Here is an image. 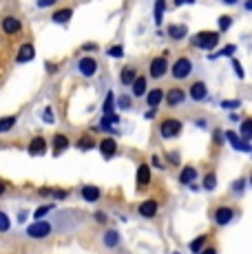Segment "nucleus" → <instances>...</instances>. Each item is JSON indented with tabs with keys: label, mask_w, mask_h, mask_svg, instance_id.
I'll list each match as a JSON object with an SVG mask.
<instances>
[{
	"label": "nucleus",
	"mask_w": 252,
	"mask_h": 254,
	"mask_svg": "<svg viewBox=\"0 0 252 254\" xmlns=\"http://www.w3.org/2000/svg\"><path fill=\"white\" fill-rule=\"evenodd\" d=\"M192 42H195L199 49H203V51H210V49H215L219 45V33L217 31H201L192 38Z\"/></svg>",
	"instance_id": "f257e3e1"
},
{
	"label": "nucleus",
	"mask_w": 252,
	"mask_h": 254,
	"mask_svg": "<svg viewBox=\"0 0 252 254\" xmlns=\"http://www.w3.org/2000/svg\"><path fill=\"white\" fill-rule=\"evenodd\" d=\"M190 73H192L190 58H177L175 64L171 66V75L175 77V80H186V77H190Z\"/></svg>",
	"instance_id": "f03ea898"
},
{
	"label": "nucleus",
	"mask_w": 252,
	"mask_h": 254,
	"mask_svg": "<svg viewBox=\"0 0 252 254\" xmlns=\"http://www.w3.org/2000/svg\"><path fill=\"white\" fill-rule=\"evenodd\" d=\"M159 133H162L164 139L177 137V135L182 133V122L175 120V117H166V120L162 122V126H159Z\"/></svg>",
	"instance_id": "7ed1b4c3"
},
{
	"label": "nucleus",
	"mask_w": 252,
	"mask_h": 254,
	"mask_svg": "<svg viewBox=\"0 0 252 254\" xmlns=\"http://www.w3.org/2000/svg\"><path fill=\"white\" fill-rule=\"evenodd\" d=\"M27 234L31 239H45L51 234V223L45 221V219H36V223L27 226Z\"/></svg>",
	"instance_id": "20e7f679"
},
{
	"label": "nucleus",
	"mask_w": 252,
	"mask_h": 254,
	"mask_svg": "<svg viewBox=\"0 0 252 254\" xmlns=\"http://www.w3.org/2000/svg\"><path fill=\"white\" fill-rule=\"evenodd\" d=\"M98 66L100 64L95 58H80V60L75 62V69L82 77H93L95 73H98Z\"/></svg>",
	"instance_id": "39448f33"
},
{
	"label": "nucleus",
	"mask_w": 252,
	"mask_h": 254,
	"mask_svg": "<svg viewBox=\"0 0 252 254\" xmlns=\"http://www.w3.org/2000/svg\"><path fill=\"white\" fill-rule=\"evenodd\" d=\"M226 139L230 141V146L235 150H241V153H250V141H246L241 135H237L235 130H228L226 133Z\"/></svg>",
	"instance_id": "423d86ee"
},
{
	"label": "nucleus",
	"mask_w": 252,
	"mask_h": 254,
	"mask_svg": "<svg viewBox=\"0 0 252 254\" xmlns=\"http://www.w3.org/2000/svg\"><path fill=\"white\" fill-rule=\"evenodd\" d=\"M151 77H155V80H159V77H164L166 75V71H168V60L166 58H155V60L151 62Z\"/></svg>",
	"instance_id": "0eeeda50"
},
{
	"label": "nucleus",
	"mask_w": 252,
	"mask_h": 254,
	"mask_svg": "<svg viewBox=\"0 0 252 254\" xmlns=\"http://www.w3.org/2000/svg\"><path fill=\"white\" fill-rule=\"evenodd\" d=\"M166 104L168 106H179V104H184L186 102V91L184 89H179V86H175V89H171V91H166Z\"/></svg>",
	"instance_id": "6e6552de"
},
{
	"label": "nucleus",
	"mask_w": 252,
	"mask_h": 254,
	"mask_svg": "<svg viewBox=\"0 0 252 254\" xmlns=\"http://www.w3.org/2000/svg\"><path fill=\"white\" fill-rule=\"evenodd\" d=\"M0 29H2L7 36H13V33H18L22 29V22L18 20V18H13V16H4L2 22H0Z\"/></svg>",
	"instance_id": "1a4fd4ad"
},
{
	"label": "nucleus",
	"mask_w": 252,
	"mask_h": 254,
	"mask_svg": "<svg viewBox=\"0 0 252 254\" xmlns=\"http://www.w3.org/2000/svg\"><path fill=\"white\" fill-rule=\"evenodd\" d=\"M190 97H192V102H203V100H206V97H208L206 82H203V80L192 82V84H190Z\"/></svg>",
	"instance_id": "9d476101"
},
{
	"label": "nucleus",
	"mask_w": 252,
	"mask_h": 254,
	"mask_svg": "<svg viewBox=\"0 0 252 254\" xmlns=\"http://www.w3.org/2000/svg\"><path fill=\"white\" fill-rule=\"evenodd\" d=\"M232 217H235V212H232L230 206H219L215 212V223L217 226H228L232 221Z\"/></svg>",
	"instance_id": "9b49d317"
},
{
	"label": "nucleus",
	"mask_w": 252,
	"mask_h": 254,
	"mask_svg": "<svg viewBox=\"0 0 252 254\" xmlns=\"http://www.w3.org/2000/svg\"><path fill=\"white\" fill-rule=\"evenodd\" d=\"M33 58H36V49H33V45H22L20 51H18V56H16V62L22 64V62H31Z\"/></svg>",
	"instance_id": "f8f14e48"
},
{
	"label": "nucleus",
	"mask_w": 252,
	"mask_h": 254,
	"mask_svg": "<svg viewBox=\"0 0 252 254\" xmlns=\"http://www.w3.org/2000/svg\"><path fill=\"white\" fill-rule=\"evenodd\" d=\"M166 33H168V38H171V40H184V38L188 36V27H186V24H171Z\"/></svg>",
	"instance_id": "ddd939ff"
},
{
	"label": "nucleus",
	"mask_w": 252,
	"mask_h": 254,
	"mask_svg": "<svg viewBox=\"0 0 252 254\" xmlns=\"http://www.w3.org/2000/svg\"><path fill=\"white\" fill-rule=\"evenodd\" d=\"M45 150H47L45 137H33V139H31V144H29V155L38 157V155H45Z\"/></svg>",
	"instance_id": "4468645a"
},
{
	"label": "nucleus",
	"mask_w": 252,
	"mask_h": 254,
	"mask_svg": "<svg viewBox=\"0 0 252 254\" xmlns=\"http://www.w3.org/2000/svg\"><path fill=\"white\" fill-rule=\"evenodd\" d=\"M144 95H146V102H148L151 109H157V106L164 102V91L162 89H151L148 93H144Z\"/></svg>",
	"instance_id": "2eb2a0df"
},
{
	"label": "nucleus",
	"mask_w": 252,
	"mask_h": 254,
	"mask_svg": "<svg viewBox=\"0 0 252 254\" xmlns=\"http://www.w3.org/2000/svg\"><path fill=\"white\" fill-rule=\"evenodd\" d=\"M102 243L104 248H118L120 246V232L118 230H106L102 234Z\"/></svg>",
	"instance_id": "dca6fc26"
},
{
	"label": "nucleus",
	"mask_w": 252,
	"mask_h": 254,
	"mask_svg": "<svg viewBox=\"0 0 252 254\" xmlns=\"http://www.w3.org/2000/svg\"><path fill=\"white\" fill-rule=\"evenodd\" d=\"M100 150L104 157H111V155H115V150H118V141H115L113 137H104L100 144Z\"/></svg>",
	"instance_id": "f3484780"
},
{
	"label": "nucleus",
	"mask_w": 252,
	"mask_h": 254,
	"mask_svg": "<svg viewBox=\"0 0 252 254\" xmlns=\"http://www.w3.org/2000/svg\"><path fill=\"white\" fill-rule=\"evenodd\" d=\"M139 214L146 219H151L157 214V201H153V199H148V201H144L142 206H139Z\"/></svg>",
	"instance_id": "a211bd4d"
},
{
	"label": "nucleus",
	"mask_w": 252,
	"mask_h": 254,
	"mask_svg": "<svg viewBox=\"0 0 252 254\" xmlns=\"http://www.w3.org/2000/svg\"><path fill=\"white\" fill-rule=\"evenodd\" d=\"M71 16H73V9H69V7H66V9H60V11H56V13H53V16H51V20L56 22V24H66V22L71 20Z\"/></svg>",
	"instance_id": "6ab92c4d"
},
{
	"label": "nucleus",
	"mask_w": 252,
	"mask_h": 254,
	"mask_svg": "<svg viewBox=\"0 0 252 254\" xmlns=\"http://www.w3.org/2000/svg\"><path fill=\"white\" fill-rule=\"evenodd\" d=\"M148 182H151V166L142 164L137 168V186H148Z\"/></svg>",
	"instance_id": "aec40b11"
},
{
	"label": "nucleus",
	"mask_w": 252,
	"mask_h": 254,
	"mask_svg": "<svg viewBox=\"0 0 252 254\" xmlns=\"http://www.w3.org/2000/svg\"><path fill=\"white\" fill-rule=\"evenodd\" d=\"M118 122H120V117L115 113H104V117H102V122H100V130L109 133V130L113 128V124H118Z\"/></svg>",
	"instance_id": "412c9836"
},
{
	"label": "nucleus",
	"mask_w": 252,
	"mask_h": 254,
	"mask_svg": "<svg viewBox=\"0 0 252 254\" xmlns=\"http://www.w3.org/2000/svg\"><path fill=\"white\" fill-rule=\"evenodd\" d=\"M66 148H69V137H66V135H56V137H53V153L60 155L62 150H66Z\"/></svg>",
	"instance_id": "4be33fe9"
},
{
	"label": "nucleus",
	"mask_w": 252,
	"mask_h": 254,
	"mask_svg": "<svg viewBox=\"0 0 252 254\" xmlns=\"http://www.w3.org/2000/svg\"><path fill=\"white\" fill-rule=\"evenodd\" d=\"M135 77H137V71H135L133 66H124L122 73H120V80H122L124 86H130V84H133Z\"/></svg>",
	"instance_id": "5701e85b"
},
{
	"label": "nucleus",
	"mask_w": 252,
	"mask_h": 254,
	"mask_svg": "<svg viewBox=\"0 0 252 254\" xmlns=\"http://www.w3.org/2000/svg\"><path fill=\"white\" fill-rule=\"evenodd\" d=\"M82 197H84V201L93 203L100 199V190L95 188V186H84V188H82Z\"/></svg>",
	"instance_id": "b1692460"
},
{
	"label": "nucleus",
	"mask_w": 252,
	"mask_h": 254,
	"mask_svg": "<svg viewBox=\"0 0 252 254\" xmlns=\"http://www.w3.org/2000/svg\"><path fill=\"white\" fill-rule=\"evenodd\" d=\"M197 179V170L192 168V166H186V168L182 170V175H179V182L182 184H192Z\"/></svg>",
	"instance_id": "393cba45"
},
{
	"label": "nucleus",
	"mask_w": 252,
	"mask_h": 254,
	"mask_svg": "<svg viewBox=\"0 0 252 254\" xmlns=\"http://www.w3.org/2000/svg\"><path fill=\"white\" fill-rule=\"evenodd\" d=\"M130 86H133V95L135 97H142L144 93H146V77H135Z\"/></svg>",
	"instance_id": "a878e982"
},
{
	"label": "nucleus",
	"mask_w": 252,
	"mask_h": 254,
	"mask_svg": "<svg viewBox=\"0 0 252 254\" xmlns=\"http://www.w3.org/2000/svg\"><path fill=\"white\" fill-rule=\"evenodd\" d=\"M164 13H166V0H157L155 2V24H162Z\"/></svg>",
	"instance_id": "bb28decb"
},
{
	"label": "nucleus",
	"mask_w": 252,
	"mask_h": 254,
	"mask_svg": "<svg viewBox=\"0 0 252 254\" xmlns=\"http://www.w3.org/2000/svg\"><path fill=\"white\" fill-rule=\"evenodd\" d=\"M13 124H16V117H13V115L0 117V133H7V130H11Z\"/></svg>",
	"instance_id": "cd10ccee"
},
{
	"label": "nucleus",
	"mask_w": 252,
	"mask_h": 254,
	"mask_svg": "<svg viewBox=\"0 0 252 254\" xmlns=\"http://www.w3.org/2000/svg\"><path fill=\"white\" fill-rule=\"evenodd\" d=\"M113 109H115V93L109 91L104 97V113H113Z\"/></svg>",
	"instance_id": "c85d7f7f"
},
{
	"label": "nucleus",
	"mask_w": 252,
	"mask_h": 254,
	"mask_svg": "<svg viewBox=\"0 0 252 254\" xmlns=\"http://www.w3.org/2000/svg\"><path fill=\"white\" fill-rule=\"evenodd\" d=\"M241 137H244L246 141H250V137H252V120L241 122Z\"/></svg>",
	"instance_id": "c756f323"
},
{
	"label": "nucleus",
	"mask_w": 252,
	"mask_h": 254,
	"mask_svg": "<svg viewBox=\"0 0 252 254\" xmlns=\"http://www.w3.org/2000/svg\"><path fill=\"white\" fill-rule=\"evenodd\" d=\"M217 188V175L215 173H208L203 177V190H215Z\"/></svg>",
	"instance_id": "7c9ffc66"
},
{
	"label": "nucleus",
	"mask_w": 252,
	"mask_h": 254,
	"mask_svg": "<svg viewBox=\"0 0 252 254\" xmlns=\"http://www.w3.org/2000/svg\"><path fill=\"white\" fill-rule=\"evenodd\" d=\"M203 243H206V234H201V237H197L195 241L190 243V252L192 254H199L203 250Z\"/></svg>",
	"instance_id": "2f4dec72"
},
{
	"label": "nucleus",
	"mask_w": 252,
	"mask_h": 254,
	"mask_svg": "<svg viewBox=\"0 0 252 254\" xmlns=\"http://www.w3.org/2000/svg\"><path fill=\"white\" fill-rule=\"evenodd\" d=\"M235 45H228L224 47L221 51H217V53H210V60H217V58H221V56H235Z\"/></svg>",
	"instance_id": "473e14b6"
},
{
	"label": "nucleus",
	"mask_w": 252,
	"mask_h": 254,
	"mask_svg": "<svg viewBox=\"0 0 252 254\" xmlns=\"http://www.w3.org/2000/svg\"><path fill=\"white\" fill-rule=\"evenodd\" d=\"M9 228H11V219L4 212H0V232H9Z\"/></svg>",
	"instance_id": "72a5a7b5"
},
{
	"label": "nucleus",
	"mask_w": 252,
	"mask_h": 254,
	"mask_svg": "<svg viewBox=\"0 0 252 254\" xmlns=\"http://www.w3.org/2000/svg\"><path fill=\"white\" fill-rule=\"evenodd\" d=\"M93 137H82L80 141H77V148H80V150H91V148H93Z\"/></svg>",
	"instance_id": "f704fd0d"
},
{
	"label": "nucleus",
	"mask_w": 252,
	"mask_h": 254,
	"mask_svg": "<svg viewBox=\"0 0 252 254\" xmlns=\"http://www.w3.org/2000/svg\"><path fill=\"white\" fill-rule=\"evenodd\" d=\"M221 106L228 109V111H237L241 106V100H224V102H221Z\"/></svg>",
	"instance_id": "c9c22d12"
},
{
	"label": "nucleus",
	"mask_w": 252,
	"mask_h": 254,
	"mask_svg": "<svg viewBox=\"0 0 252 254\" xmlns=\"http://www.w3.org/2000/svg\"><path fill=\"white\" fill-rule=\"evenodd\" d=\"M106 53H109L111 58H122L124 56V49L120 47V45H115V47H111V49H106Z\"/></svg>",
	"instance_id": "e433bc0d"
},
{
	"label": "nucleus",
	"mask_w": 252,
	"mask_h": 254,
	"mask_svg": "<svg viewBox=\"0 0 252 254\" xmlns=\"http://www.w3.org/2000/svg\"><path fill=\"white\" fill-rule=\"evenodd\" d=\"M230 24H232L230 16H221L219 18V31H228V29H230Z\"/></svg>",
	"instance_id": "4c0bfd02"
},
{
	"label": "nucleus",
	"mask_w": 252,
	"mask_h": 254,
	"mask_svg": "<svg viewBox=\"0 0 252 254\" xmlns=\"http://www.w3.org/2000/svg\"><path fill=\"white\" fill-rule=\"evenodd\" d=\"M244 188H246V179H237L232 184V192H237V194H244Z\"/></svg>",
	"instance_id": "58836bf2"
},
{
	"label": "nucleus",
	"mask_w": 252,
	"mask_h": 254,
	"mask_svg": "<svg viewBox=\"0 0 252 254\" xmlns=\"http://www.w3.org/2000/svg\"><path fill=\"white\" fill-rule=\"evenodd\" d=\"M232 69H235V73H237V77H239V80H244V69H241V64H239V60H237V58H232Z\"/></svg>",
	"instance_id": "ea45409f"
},
{
	"label": "nucleus",
	"mask_w": 252,
	"mask_h": 254,
	"mask_svg": "<svg viewBox=\"0 0 252 254\" xmlns=\"http://www.w3.org/2000/svg\"><path fill=\"white\" fill-rule=\"evenodd\" d=\"M51 208H53V206H40V208L36 210V212H33V217H36V219H42V217H45L47 212H49Z\"/></svg>",
	"instance_id": "a19ab883"
},
{
	"label": "nucleus",
	"mask_w": 252,
	"mask_h": 254,
	"mask_svg": "<svg viewBox=\"0 0 252 254\" xmlns=\"http://www.w3.org/2000/svg\"><path fill=\"white\" fill-rule=\"evenodd\" d=\"M115 100H118V97H115ZM118 104H120V109H130V100H128V97H126V95L120 97V100H118Z\"/></svg>",
	"instance_id": "79ce46f5"
},
{
	"label": "nucleus",
	"mask_w": 252,
	"mask_h": 254,
	"mask_svg": "<svg viewBox=\"0 0 252 254\" xmlns=\"http://www.w3.org/2000/svg\"><path fill=\"white\" fill-rule=\"evenodd\" d=\"M58 2V0H38V7H40V9H47V7H53V4H56Z\"/></svg>",
	"instance_id": "37998d69"
},
{
	"label": "nucleus",
	"mask_w": 252,
	"mask_h": 254,
	"mask_svg": "<svg viewBox=\"0 0 252 254\" xmlns=\"http://www.w3.org/2000/svg\"><path fill=\"white\" fill-rule=\"evenodd\" d=\"M45 122H47V124H51V122H53V111L51 109H45Z\"/></svg>",
	"instance_id": "c03bdc74"
},
{
	"label": "nucleus",
	"mask_w": 252,
	"mask_h": 254,
	"mask_svg": "<svg viewBox=\"0 0 252 254\" xmlns=\"http://www.w3.org/2000/svg\"><path fill=\"white\" fill-rule=\"evenodd\" d=\"M51 194H53V197H56V199H64L69 192H64V190H53Z\"/></svg>",
	"instance_id": "a18cd8bd"
},
{
	"label": "nucleus",
	"mask_w": 252,
	"mask_h": 254,
	"mask_svg": "<svg viewBox=\"0 0 252 254\" xmlns=\"http://www.w3.org/2000/svg\"><path fill=\"white\" fill-rule=\"evenodd\" d=\"M168 162H171V164H177V162H179L177 153H168Z\"/></svg>",
	"instance_id": "49530a36"
},
{
	"label": "nucleus",
	"mask_w": 252,
	"mask_h": 254,
	"mask_svg": "<svg viewBox=\"0 0 252 254\" xmlns=\"http://www.w3.org/2000/svg\"><path fill=\"white\" fill-rule=\"evenodd\" d=\"M82 49H84V51H95L98 47H95V42H93V45H91V42H86V45L82 47Z\"/></svg>",
	"instance_id": "de8ad7c7"
},
{
	"label": "nucleus",
	"mask_w": 252,
	"mask_h": 254,
	"mask_svg": "<svg viewBox=\"0 0 252 254\" xmlns=\"http://www.w3.org/2000/svg\"><path fill=\"white\" fill-rule=\"evenodd\" d=\"M192 2H195V0H175L177 7H182V4H192Z\"/></svg>",
	"instance_id": "09e8293b"
},
{
	"label": "nucleus",
	"mask_w": 252,
	"mask_h": 254,
	"mask_svg": "<svg viewBox=\"0 0 252 254\" xmlns=\"http://www.w3.org/2000/svg\"><path fill=\"white\" fill-rule=\"evenodd\" d=\"M95 219H98L100 223H104V221H106V214H104V212H98V214H95Z\"/></svg>",
	"instance_id": "8fccbe9b"
},
{
	"label": "nucleus",
	"mask_w": 252,
	"mask_h": 254,
	"mask_svg": "<svg viewBox=\"0 0 252 254\" xmlns=\"http://www.w3.org/2000/svg\"><path fill=\"white\" fill-rule=\"evenodd\" d=\"M201 254H217L215 248H206V250H201Z\"/></svg>",
	"instance_id": "3c124183"
},
{
	"label": "nucleus",
	"mask_w": 252,
	"mask_h": 254,
	"mask_svg": "<svg viewBox=\"0 0 252 254\" xmlns=\"http://www.w3.org/2000/svg\"><path fill=\"white\" fill-rule=\"evenodd\" d=\"M244 9H246V11H252V0H246V4H244Z\"/></svg>",
	"instance_id": "603ef678"
},
{
	"label": "nucleus",
	"mask_w": 252,
	"mask_h": 254,
	"mask_svg": "<svg viewBox=\"0 0 252 254\" xmlns=\"http://www.w3.org/2000/svg\"><path fill=\"white\" fill-rule=\"evenodd\" d=\"M153 166H162V162H159L157 155H153Z\"/></svg>",
	"instance_id": "864d4df0"
},
{
	"label": "nucleus",
	"mask_w": 252,
	"mask_h": 254,
	"mask_svg": "<svg viewBox=\"0 0 252 254\" xmlns=\"http://www.w3.org/2000/svg\"><path fill=\"white\" fill-rule=\"evenodd\" d=\"M195 124H197V126H199V128H206V122H203V120H197V122H195Z\"/></svg>",
	"instance_id": "5fc2aeb1"
},
{
	"label": "nucleus",
	"mask_w": 252,
	"mask_h": 254,
	"mask_svg": "<svg viewBox=\"0 0 252 254\" xmlns=\"http://www.w3.org/2000/svg\"><path fill=\"white\" fill-rule=\"evenodd\" d=\"M215 141H224V137H221V133H219V130H217V133H215Z\"/></svg>",
	"instance_id": "6e6d98bb"
},
{
	"label": "nucleus",
	"mask_w": 252,
	"mask_h": 254,
	"mask_svg": "<svg viewBox=\"0 0 252 254\" xmlns=\"http://www.w3.org/2000/svg\"><path fill=\"white\" fill-rule=\"evenodd\" d=\"M221 2H224V4H237L239 0H221Z\"/></svg>",
	"instance_id": "4d7b16f0"
},
{
	"label": "nucleus",
	"mask_w": 252,
	"mask_h": 254,
	"mask_svg": "<svg viewBox=\"0 0 252 254\" xmlns=\"http://www.w3.org/2000/svg\"><path fill=\"white\" fill-rule=\"evenodd\" d=\"M4 190H7V188H4V184L0 182V194H4Z\"/></svg>",
	"instance_id": "13d9d810"
},
{
	"label": "nucleus",
	"mask_w": 252,
	"mask_h": 254,
	"mask_svg": "<svg viewBox=\"0 0 252 254\" xmlns=\"http://www.w3.org/2000/svg\"><path fill=\"white\" fill-rule=\"evenodd\" d=\"M173 254H182V252H173Z\"/></svg>",
	"instance_id": "bf43d9fd"
}]
</instances>
